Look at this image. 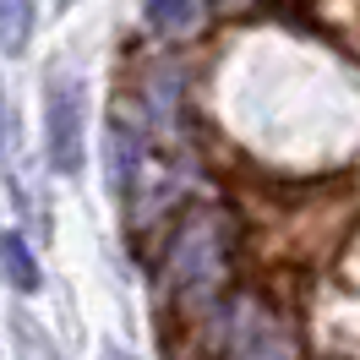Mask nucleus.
I'll list each match as a JSON object with an SVG mask.
<instances>
[{
    "label": "nucleus",
    "instance_id": "0eeeda50",
    "mask_svg": "<svg viewBox=\"0 0 360 360\" xmlns=\"http://www.w3.org/2000/svg\"><path fill=\"white\" fill-rule=\"evenodd\" d=\"M6 136L11 131H6V98H0V153H6Z\"/></svg>",
    "mask_w": 360,
    "mask_h": 360
},
{
    "label": "nucleus",
    "instance_id": "7ed1b4c3",
    "mask_svg": "<svg viewBox=\"0 0 360 360\" xmlns=\"http://www.w3.org/2000/svg\"><path fill=\"white\" fill-rule=\"evenodd\" d=\"M0 262H6V273H11V284L22 295L39 290V262H33V251H27L22 235H0Z\"/></svg>",
    "mask_w": 360,
    "mask_h": 360
},
{
    "label": "nucleus",
    "instance_id": "39448f33",
    "mask_svg": "<svg viewBox=\"0 0 360 360\" xmlns=\"http://www.w3.org/2000/svg\"><path fill=\"white\" fill-rule=\"evenodd\" d=\"M27 33H33V0H0V49L17 55Z\"/></svg>",
    "mask_w": 360,
    "mask_h": 360
},
{
    "label": "nucleus",
    "instance_id": "423d86ee",
    "mask_svg": "<svg viewBox=\"0 0 360 360\" xmlns=\"http://www.w3.org/2000/svg\"><path fill=\"white\" fill-rule=\"evenodd\" d=\"M131 158H136V148L126 142V131H110V180L120 197L131 191Z\"/></svg>",
    "mask_w": 360,
    "mask_h": 360
},
{
    "label": "nucleus",
    "instance_id": "20e7f679",
    "mask_svg": "<svg viewBox=\"0 0 360 360\" xmlns=\"http://www.w3.org/2000/svg\"><path fill=\"white\" fill-rule=\"evenodd\" d=\"M148 22H153L158 33L180 39V33L197 27V0H148Z\"/></svg>",
    "mask_w": 360,
    "mask_h": 360
},
{
    "label": "nucleus",
    "instance_id": "f03ea898",
    "mask_svg": "<svg viewBox=\"0 0 360 360\" xmlns=\"http://www.w3.org/2000/svg\"><path fill=\"white\" fill-rule=\"evenodd\" d=\"M175 273L191 295H207L219 278H224V235L213 224H191L175 246Z\"/></svg>",
    "mask_w": 360,
    "mask_h": 360
},
{
    "label": "nucleus",
    "instance_id": "f257e3e1",
    "mask_svg": "<svg viewBox=\"0 0 360 360\" xmlns=\"http://www.w3.org/2000/svg\"><path fill=\"white\" fill-rule=\"evenodd\" d=\"M82 120H88V98H82V82L77 77H60L49 82V115H44V131H49V164L60 175H77L82 169Z\"/></svg>",
    "mask_w": 360,
    "mask_h": 360
}]
</instances>
